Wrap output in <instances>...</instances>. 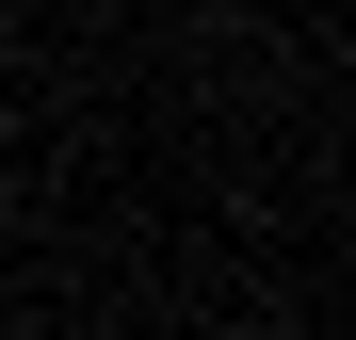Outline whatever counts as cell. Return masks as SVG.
<instances>
[]
</instances>
